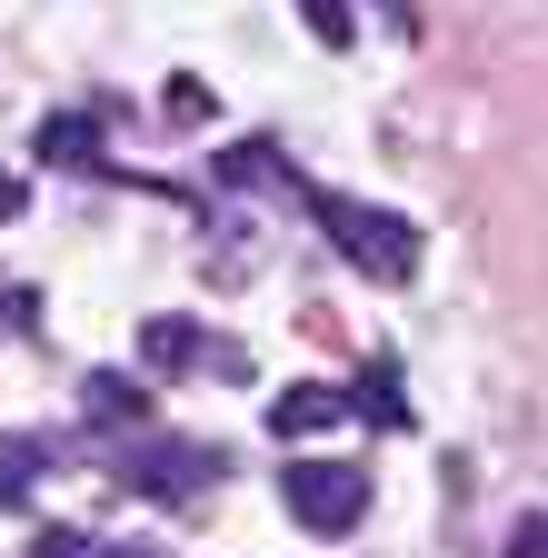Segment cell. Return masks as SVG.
Masks as SVG:
<instances>
[{
	"label": "cell",
	"instance_id": "7",
	"mask_svg": "<svg viewBox=\"0 0 548 558\" xmlns=\"http://www.w3.org/2000/svg\"><path fill=\"white\" fill-rule=\"evenodd\" d=\"M31 150L60 160V170H100V120H90V110H50V120L31 130Z\"/></svg>",
	"mask_w": 548,
	"mask_h": 558
},
{
	"label": "cell",
	"instance_id": "15",
	"mask_svg": "<svg viewBox=\"0 0 548 558\" xmlns=\"http://www.w3.org/2000/svg\"><path fill=\"white\" fill-rule=\"evenodd\" d=\"M21 209H31V190H21L11 170H0V220H21Z\"/></svg>",
	"mask_w": 548,
	"mask_h": 558
},
{
	"label": "cell",
	"instance_id": "3",
	"mask_svg": "<svg viewBox=\"0 0 548 558\" xmlns=\"http://www.w3.org/2000/svg\"><path fill=\"white\" fill-rule=\"evenodd\" d=\"M199 478H220V449L210 439H130L120 449V488H141V499H190Z\"/></svg>",
	"mask_w": 548,
	"mask_h": 558
},
{
	"label": "cell",
	"instance_id": "8",
	"mask_svg": "<svg viewBox=\"0 0 548 558\" xmlns=\"http://www.w3.org/2000/svg\"><path fill=\"white\" fill-rule=\"evenodd\" d=\"M40 469H50V439L40 429H0V509H31Z\"/></svg>",
	"mask_w": 548,
	"mask_h": 558
},
{
	"label": "cell",
	"instance_id": "4",
	"mask_svg": "<svg viewBox=\"0 0 548 558\" xmlns=\"http://www.w3.org/2000/svg\"><path fill=\"white\" fill-rule=\"evenodd\" d=\"M141 360H150V379H190V369H220V379H249V349L210 339L199 319H150V329H141Z\"/></svg>",
	"mask_w": 548,
	"mask_h": 558
},
{
	"label": "cell",
	"instance_id": "5",
	"mask_svg": "<svg viewBox=\"0 0 548 558\" xmlns=\"http://www.w3.org/2000/svg\"><path fill=\"white\" fill-rule=\"evenodd\" d=\"M81 409H90V429H130V439L150 429V389L120 379V369H90V379H81Z\"/></svg>",
	"mask_w": 548,
	"mask_h": 558
},
{
	"label": "cell",
	"instance_id": "2",
	"mask_svg": "<svg viewBox=\"0 0 548 558\" xmlns=\"http://www.w3.org/2000/svg\"><path fill=\"white\" fill-rule=\"evenodd\" d=\"M280 499H290V519L309 538H350L369 519V469H350V459H290Z\"/></svg>",
	"mask_w": 548,
	"mask_h": 558
},
{
	"label": "cell",
	"instance_id": "14",
	"mask_svg": "<svg viewBox=\"0 0 548 558\" xmlns=\"http://www.w3.org/2000/svg\"><path fill=\"white\" fill-rule=\"evenodd\" d=\"M71 558H160V548H120V538H90V529H81V548H71Z\"/></svg>",
	"mask_w": 548,
	"mask_h": 558
},
{
	"label": "cell",
	"instance_id": "12",
	"mask_svg": "<svg viewBox=\"0 0 548 558\" xmlns=\"http://www.w3.org/2000/svg\"><path fill=\"white\" fill-rule=\"evenodd\" d=\"M509 558H548V509H528V519L509 529Z\"/></svg>",
	"mask_w": 548,
	"mask_h": 558
},
{
	"label": "cell",
	"instance_id": "11",
	"mask_svg": "<svg viewBox=\"0 0 548 558\" xmlns=\"http://www.w3.org/2000/svg\"><path fill=\"white\" fill-rule=\"evenodd\" d=\"M220 180H240V190H259V180H290V170H280V150H269V140H240V150L220 160Z\"/></svg>",
	"mask_w": 548,
	"mask_h": 558
},
{
	"label": "cell",
	"instance_id": "1",
	"mask_svg": "<svg viewBox=\"0 0 548 558\" xmlns=\"http://www.w3.org/2000/svg\"><path fill=\"white\" fill-rule=\"evenodd\" d=\"M309 220L339 240V259H350V269H369L379 290H409V279H419V230H409L399 209H369V199H350V190H309Z\"/></svg>",
	"mask_w": 548,
	"mask_h": 558
},
{
	"label": "cell",
	"instance_id": "6",
	"mask_svg": "<svg viewBox=\"0 0 548 558\" xmlns=\"http://www.w3.org/2000/svg\"><path fill=\"white\" fill-rule=\"evenodd\" d=\"M329 418H350V389H329V379H290L280 399H269V429L280 439H309V429H329Z\"/></svg>",
	"mask_w": 548,
	"mask_h": 558
},
{
	"label": "cell",
	"instance_id": "9",
	"mask_svg": "<svg viewBox=\"0 0 548 558\" xmlns=\"http://www.w3.org/2000/svg\"><path fill=\"white\" fill-rule=\"evenodd\" d=\"M360 418H379V429H409V399H399V360H369V379L350 389Z\"/></svg>",
	"mask_w": 548,
	"mask_h": 558
},
{
	"label": "cell",
	"instance_id": "13",
	"mask_svg": "<svg viewBox=\"0 0 548 558\" xmlns=\"http://www.w3.org/2000/svg\"><path fill=\"white\" fill-rule=\"evenodd\" d=\"M170 120H180V130H190V120H210V90H199V81H180V90H170Z\"/></svg>",
	"mask_w": 548,
	"mask_h": 558
},
{
	"label": "cell",
	"instance_id": "10",
	"mask_svg": "<svg viewBox=\"0 0 548 558\" xmlns=\"http://www.w3.org/2000/svg\"><path fill=\"white\" fill-rule=\"evenodd\" d=\"M300 21H309L319 50H350L360 40V11H350V0H300Z\"/></svg>",
	"mask_w": 548,
	"mask_h": 558
}]
</instances>
